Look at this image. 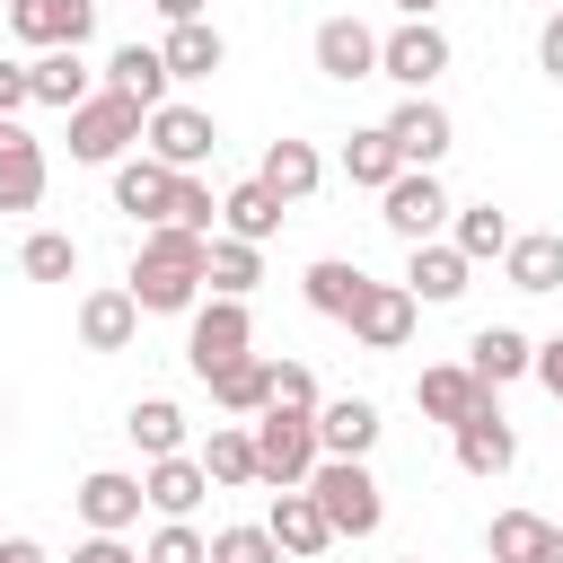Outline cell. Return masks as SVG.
<instances>
[{
    "label": "cell",
    "mask_w": 563,
    "mask_h": 563,
    "mask_svg": "<svg viewBox=\"0 0 563 563\" xmlns=\"http://www.w3.org/2000/svg\"><path fill=\"white\" fill-rule=\"evenodd\" d=\"M202 264H211V238L158 220V229H141V246H132V282H123V290L141 299V317H194V299H202Z\"/></svg>",
    "instance_id": "6da1fadb"
},
{
    "label": "cell",
    "mask_w": 563,
    "mask_h": 563,
    "mask_svg": "<svg viewBox=\"0 0 563 563\" xmlns=\"http://www.w3.org/2000/svg\"><path fill=\"white\" fill-rule=\"evenodd\" d=\"M317 457H325L317 413H299V405H264V413H255V466H264V484H273V493L308 484V475H317Z\"/></svg>",
    "instance_id": "7a4b0ae2"
},
{
    "label": "cell",
    "mask_w": 563,
    "mask_h": 563,
    "mask_svg": "<svg viewBox=\"0 0 563 563\" xmlns=\"http://www.w3.org/2000/svg\"><path fill=\"white\" fill-rule=\"evenodd\" d=\"M308 493H317V510L334 519V537H378V519H387V501H378V475H369L361 457H317Z\"/></svg>",
    "instance_id": "3957f363"
},
{
    "label": "cell",
    "mask_w": 563,
    "mask_h": 563,
    "mask_svg": "<svg viewBox=\"0 0 563 563\" xmlns=\"http://www.w3.org/2000/svg\"><path fill=\"white\" fill-rule=\"evenodd\" d=\"M141 123H150V106L97 88L88 106H70V158H79V167H114V158L141 141Z\"/></svg>",
    "instance_id": "277c9868"
},
{
    "label": "cell",
    "mask_w": 563,
    "mask_h": 563,
    "mask_svg": "<svg viewBox=\"0 0 563 563\" xmlns=\"http://www.w3.org/2000/svg\"><path fill=\"white\" fill-rule=\"evenodd\" d=\"M255 352V317H246V299H194V325H185V361H194V378H211V369H229V361H246Z\"/></svg>",
    "instance_id": "5b68a950"
},
{
    "label": "cell",
    "mask_w": 563,
    "mask_h": 563,
    "mask_svg": "<svg viewBox=\"0 0 563 563\" xmlns=\"http://www.w3.org/2000/svg\"><path fill=\"white\" fill-rule=\"evenodd\" d=\"M141 141H150V158H167L176 176H194V167H202V158L220 150V123H211L202 106H176V97H167V106H150Z\"/></svg>",
    "instance_id": "8992f818"
},
{
    "label": "cell",
    "mask_w": 563,
    "mask_h": 563,
    "mask_svg": "<svg viewBox=\"0 0 563 563\" xmlns=\"http://www.w3.org/2000/svg\"><path fill=\"white\" fill-rule=\"evenodd\" d=\"M449 211H457V202L440 194V176H431V167H405V176H396V185L378 194V220H387V229H396L405 246L440 238V229H449Z\"/></svg>",
    "instance_id": "52a82bcc"
},
{
    "label": "cell",
    "mask_w": 563,
    "mask_h": 563,
    "mask_svg": "<svg viewBox=\"0 0 563 563\" xmlns=\"http://www.w3.org/2000/svg\"><path fill=\"white\" fill-rule=\"evenodd\" d=\"M440 70H449V35H440L431 18H405L396 35H378V79H396V88L422 97Z\"/></svg>",
    "instance_id": "ba28073f"
},
{
    "label": "cell",
    "mask_w": 563,
    "mask_h": 563,
    "mask_svg": "<svg viewBox=\"0 0 563 563\" xmlns=\"http://www.w3.org/2000/svg\"><path fill=\"white\" fill-rule=\"evenodd\" d=\"M413 317H422V299H413L405 282H369V299L352 308V343H369V352H405V343H413Z\"/></svg>",
    "instance_id": "9c48e42d"
},
{
    "label": "cell",
    "mask_w": 563,
    "mask_h": 563,
    "mask_svg": "<svg viewBox=\"0 0 563 563\" xmlns=\"http://www.w3.org/2000/svg\"><path fill=\"white\" fill-rule=\"evenodd\" d=\"M97 26V0H9V35L53 53V44H88Z\"/></svg>",
    "instance_id": "30bf717a"
},
{
    "label": "cell",
    "mask_w": 563,
    "mask_h": 563,
    "mask_svg": "<svg viewBox=\"0 0 563 563\" xmlns=\"http://www.w3.org/2000/svg\"><path fill=\"white\" fill-rule=\"evenodd\" d=\"M114 211H132L141 229H158L176 211V167L167 158H114Z\"/></svg>",
    "instance_id": "8fae6325"
},
{
    "label": "cell",
    "mask_w": 563,
    "mask_h": 563,
    "mask_svg": "<svg viewBox=\"0 0 563 563\" xmlns=\"http://www.w3.org/2000/svg\"><path fill=\"white\" fill-rule=\"evenodd\" d=\"M387 132H396V150H405V167H440V158H449V141H457V123H449V106H431V97H405V106L387 114Z\"/></svg>",
    "instance_id": "7c38bea8"
},
{
    "label": "cell",
    "mask_w": 563,
    "mask_h": 563,
    "mask_svg": "<svg viewBox=\"0 0 563 563\" xmlns=\"http://www.w3.org/2000/svg\"><path fill=\"white\" fill-rule=\"evenodd\" d=\"M413 405H422L431 422H449V431H457L475 405H493V387H484L466 361H440V369H422V378H413Z\"/></svg>",
    "instance_id": "4fadbf2b"
},
{
    "label": "cell",
    "mask_w": 563,
    "mask_h": 563,
    "mask_svg": "<svg viewBox=\"0 0 563 563\" xmlns=\"http://www.w3.org/2000/svg\"><path fill=\"white\" fill-rule=\"evenodd\" d=\"M510 457H519V431L501 422V405H475V413L457 422V466L493 484V475H510Z\"/></svg>",
    "instance_id": "5bb4252c"
},
{
    "label": "cell",
    "mask_w": 563,
    "mask_h": 563,
    "mask_svg": "<svg viewBox=\"0 0 563 563\" xmlns=\"http://www.w3.org/2000/svg\"><path fill=\"white\" fill-rule=\"evenodd\" d=\"M70 501H79V519H88V528H106V537H123V528H132V519L150 510L141 475H114V466H97V475H88V484H79Z\"/></svg>",
    "instance_id": "9a60e30c"
},
{
    "label": "cell",
    "mask_w": 563,
    "mask_h": 563,
    "mask_svg": "<svg viewBox=\"0 0 563 563\" xmlns=\"http://www.w3.org/2000/svg\"><path fill=\"white\" fill-rule=\"evenodd\" d=\"M317 70L343 79V88H352V79H378V35H369L361 18H325V26H317Z\"/></svg>",
    "instance_id": "2e32d148"
},
{
    "label": "cell",
    "mask_w": 563,
    "mask_h": 563,
    "mask_svg": "<svg viewBox=\"0 0 563 563\" xmlns=\"http://www.w3.org/2000/svg\"><path fill=\"white\" fill-rule=\"evenodd\" d=\"M26 79H35V106H53V114H70V106H88V97H97V70L79 62V44L35 53V62H26Z\"/></svg>",
    "instance_id": "e0dca14e"
},
{
    "label": "cell",
    "mask_w": 563,
    "mask_h": 563,
    "mask_svg": "<svg viewBox=\"0 0 563 563\" xmlns=\"http://www.w3.org/2000/svg\"><path fill=\"white\" fill-rule=\"evenodd\" d=\"M264 528H273V545H282V554H325V545H334V519L317 510V493H308V484L273 493V519H264Z\"/></svg>",
    "instance_id": "ac0fdd59"
},
{
    "label": "cell",
    "mask_w": 563,
    "mask_h": 563,
    "mask_svg": "<svg viewBox=\"0 0 563 563\" xmlns=\"http://www.w3.org/2000/svg\"><path fill=\"white\" fill-rule=\"evenodd\" d=\"M44 202V141L0 123V211H35Z\"/></svg>",
    "instance_id": "d6986e66"
},
{
    "label": "cell",
    "mask_w": 563,
    "mask_h": 563,
    "mask_svg": "<svg viewBox=\"0 0 563 563\" xmlns=\"http://www.w3.org/2000/svg\"><path fill=\"white\" fill-rule=\"evenodd\" d=\"M466 273H475V264H466L449 238H422V246L405 255V290H413V299H431V308H449V299L466 290Z\"/></svg>",
    "instance_id": "ffe728a7"
},
{
    "label": "cell",
    "mask_w": 563,
    "mask_h": 563,
    "mask_svg": "<svg viewBox=\"0 0 563 563\" xmlns=\"http://www.w3.org/2000/svg\"><path fill=\"white\" fill-rule=\"evenodd\" d=\"M299 290H308V308H317V317L352 325V308L369 299V273H361V264H343V255H317V264L299 273Z\"/></svg>",
    "instance_id": "44dd1931"
},
{
    "label": "cell",
    "mask_w": 563,
    "mask_h": 563,
    "mask_svg": "<svg viewBox=\"0 0 563 563\" xmlns=\"http://www.w3.org/2000/svg\"><path fill=\"white\" fill-rule=\"evenodd\" d=\"M141 493H150V510L158 519H194V501L211 493V475H202V457H150V475H141Z\"/></svg>",
    "instance_id": "7402d4cb"
},
{
    "label": "cell",
    "mask_w": 563,
    "mask_h": 563,
    "mask_svg": "<svg viewBox=\"0 0 563 563\" xmlns=\"http://www.w3.org/2000/svg\"><path fill=\"white\" fill-rule=\"evenodd\" d=\"M282 211H290V202H282L264 176H246V185H229V194H220V229H229V238H246V246H264V238L282 229Z\"/></svg>",
    "instance_id": "603a6c76"
},
{
    "label": "cell",
    "mask_w": 563,
    "mask_h": 563,
    "mask_svg": "<svg viewBox=\"0 0 563 563\" xmlns=\"http://www.w3.org/2000/svg\"><path fill=\"white\" fill-rule=\"evenodd\" d=\"M132 334H141V299L132 290H88L79 299V343L88 352H123Z\"/></svg>",
    "instance_id": "cb8c5ba5"
},
{
    "label": "cell",
    "mask_w": 563,
    "mask_h": 563,
    "mask_svg": "<svg viewBox=\"0 0 563 563\" xmlns=\"http://www.w3.org/2000/svg\"><path fill=\"white\" fill-rule=\"evenodd\" d=\"M466 369H475L484 387H510V378H528V369H537V343H528L519 325H484V334L466 343Z\"/></svg>",
    "instance_id": "d4e9b609"
},
{
    "label": "cell",
    "mask_w": 563,
    "mask_h": 563,
    "mask_svg": "<svg viewBox=\"0 0 563 563\" xmlns=\"http://www.w3.org/2000/svg\"><path fill=\"white\" fill-rule=\"evenodd\" d=\"M202 387H211V405H220V413H238V422H255V413L273 405V361H255V352H246V361H229V369H211Z\"/></svg>",
    "instance_id": "484cf974"
},
{
    "label": "cell",
    "mask_w": 563,
    "mask_h": 563,
    "mask_svg": "<svg viewBox=\"0 0 563 563\" xmlns=\"http://www.w3.org/2000/svg\"><path fill=\"white\" fill-rule=\"evenodd\" d=\"M317 440H325V457H369V440H378V405H369V396H334V405H317Z\"/></svg>",
    "instance_id": "4316f807"
},
{
    "label": "cell",
    "mask_w": 563,
    "mask_h": 563,
    "mask_svg": "<svg viewBox=\"0 0 563 563\" xmlns=\"http://www.w3.org/2000/svg\"><path fill=\"white\" fill-rule=\"evenodd\" d=\"M501 273H510V290H563V229H528V238H510Z\"/></svg>",
    "instance_id": "83f0119b"
},
{
    "label": "cell",
    "mask_w": 563,
    "mask_h": 563,
    "mask_svg": "<svg viewBox=\"0 0 563 563\" xmlns=\"http://www.w3.org/2000/svg\"><path fill=\"white\" fill-rule=\"evenodd\" d=\"M106 88L132 97V106H167V53H158V44H123V53L106 62Z\"/></svg>",
    "instance_id": "f1b7e54d"
},
{
    "label": "cell",
    "mask_w": 563,
    "mask_h": 563,
    "mask_svg": "<svg viewBox=\"0 0 563 563\" xmlns=\"http://www.w3.org/2000/svg\"><path fill=\"white\" fill-rule=\"evenodd\" d=\"M343 176H352V185H369V194H387V185L405 176V150H396V132H387V123L352 132V141H343Z\"/></svg>",
    "instance_id": "f546056e"
},
{
    "label": "cell",
    "mask_w": 563,
    "mask_h": 563,
    "mask_svg": "<svg viewBox=\"0 0 563 563\" xmlns=\"http://www.w3.org/2000/svg\"><path fill=\"white\" fill-rule=\"evenodd\" d=\"M202 475H211V484H264V466H255V422H211Z\"/></svg>",
    "instance_id": "4dcf8cb0"
},
{
    "label": "cell",
    "mask_w": 563,
    "mask_h": 563,
    "mask_svg": "<svg viewBox=\"0 0 563 563\" xmlns=\"http://www.w3.org/2000/svg\"><path fill=\"white\" fill-rule=\"evenodd\" d=\"M158 53H167V79H211L229 44H220V26H211V18H185V26H167V44H158Z\"/></svg>",
    "instance_id": "1f68e13d"
},
{
    "label": "cell",
    "mask_w": 563,
    "mask_h": 563,
    "mask_svg": "<svg viewBox=\"0 0 563 563\" xmlns=\"http://www.w3.org/2000/svg\"><path fill=\"white\" fill-rule=\"evenodd\" d=\"M255 176H264V185H273V194H282V202H308V194H317V185H325V158H317V150H308V141H273V150H264V167H255Z\"/></svg>",
    "instance_id": "d6a6232c"
},
{
    "label": "cell",
    "mask_w": 563,
    "mask_h": 563,
    "mask_svg": "<svg viewBox=\"0 0 563 563\" xmlns=\"http://www.w3.org/2000/svg\"><path fill=\"white\" fill-rule=\"evenodd\" d=\"M510 238H519V229H510L493 202H475V211H449V246H457L466 264H484V255H510Z\"/></svg>",
    "instance_id": "836d02e7"
},
{
    "label": "cell",
    "mask_w": 563,
    "mask_h": 563,
    "mask_svg": "<svg viewBox=\"0 0 563 563\" xmlns=\"http://www.w3.org/2000/svg\"><path fill=\"white\" fill-rule=\"evenodd\" d=\"M202 282H211L220 299H246V290L264 282V255H255L246 238H229V229H220V238H211V264H202Z\"/></svg>",
    "instance_id": "e575fe53"
},
{
    "label": "cell",
    "mask_w": 563,
    "mask_h": 563,
    "mask_svg": "<svg viewBox=\"0 0 563 563\" xmlns=\"http://www.w3.org/2000/svg\"><path fill=\"white\" fill-rule=\"evenodd\" d=\"M123 431H132L141 457H176V449H185V413H176L167 396H141V405L123 413Z\"/></svg>",
    "instance_id": "d590c367"
},
{
    "label": "cell",
    "mask_w": 563,
    "mask_h": 563,
    "mask_svg": "<svg viewBox=\"0 0 563 563\" xmlns=\"http://www.w3.org/2000/svg\"><path fill=\"white\" fill-rule=\"evenodd\" d=\"M18 273H26V282H79V238L35 229V238L18 246Z\"/></svg>",
    "instance_id": "8d00e7d4"
},
{
    "label": "cell",
    "mask_w": 563,
    "mask_h": 563,
    "mask_svg": "<svg viewBox=\"0 0 563 563\" xmlns=\"http://www.w3.org/2000/svg\"><path fill=\"white\" fill-rule=\"evenodd\" d=\"M545 537H554V519H537V510H501L484 545H493V563H537V554H545Z\"/></svg>",
    "instance_id": "74e56055"
},
{
    "label": "cell",
    "mask_w": 563,
    "mask_h": 563,
    "mask_svg": "<svg viewBox=\"0 0 563 563\" xmlns=\"http://www.w3.org/2000/svg\"><path fill=\"white\" fill-rule=\"evenodd\" d=\"M176 229H194V238H220V194L202 185V176H176V211H167Z\"/></svg>",
    "instance_id": "f35d334b"
},
{
    "label": "cell",
    "mask_w": 563,
    "mask_h": 563,
    "mask_svg": "<svg viewBox=\"0 0 563 563\" xmlns=\"http://www.w3.org/2000/svg\"><path fill=\"white\" fill-rule=\"evenodd\" d=\"M141 563H211V537H202L194 519H167V528L141 545Z\"/></svg>",
    "instance_id": "ab89813d"
},
{
    "label": "cell",
    "mask_w": 563,
    "mask_h": 563,
    "mask_svg": "<svg viewBox=\"0 0 563 563\" xmlns=\"http://www.w3.org/2000/svg\"><path fill=\"white\" fill-rule=\"evenodd\" d=\"M211 563H282V545H273V528H220Z\"/></svg>",
    "instance_id": "60d3db41"
},
{
    "label": "cell",
    "mask_w": 563,
    "mask_h": 563,
    "mask_svg": "<svg viewBox=\"0 0 563 563\" xmlns=\"http://www.w3.org/2000/svg\"><path fill=\"white\" fill-rule=\"evenodd\" d=\"M273 405H299V413H317V378H308L299 361H273Z\"/></svg>",
    "instance_id": "b9f144b4"
},
{
    "label": "cell",
    "mask_w": 563,
    "mask_h": 563,
    "mask_svg": "<svg viewBox=\"0 0 563 563\" xmlns=\"http://www.w3.org/2000/svg\"><path fill=\"white\" fill-rule=\"evenodd\" d=\"M18 106H35V79H26V62H0V123H9Z\"/></svg>",
    "instance_id": "7bdbcfd3"
},
{
    "label": "cell",
    "mask_w": 563,
    "mask_h": 563,
    "mask_svg": "<svg viewBox=\"0 0 563 563\" xmlns=\"http://www.w3.org/2000/svg\"><path fill=\"white\" fill-rule=\"evenodd\" d=\"M70 563H141V554H132L123 537H106V528H97L88 545H70Z\"/></svg>",
    "instance_id": "ee69618b"
},
{
    "label": "cell",
    "mask_w": 563,
    "mask_h": 563,
    "mask_svg": "<svg viewBox=\"0 0 563 563\" xmlns=\"http://www.w3.org/2000/svg\"><path fill=\"white\" fill-rule=\"evenodd\" d=\"M537 70H545V79H563V9L537 26Z\"/></svg>",
    "instance_id": "f6af8a7d"
},
{
    "label": "cell",
    "mask_w": 563,
    "mask_h": 563,
    "mask_svg": "<svg viewBox=\"0 0 563 563\" xmlns=\"http://www.w3.org/2000/svg\"><path fill=\"white\" fill-rule=\"evenodd\" d=\"M537 378H545V396L563 405V334H545V343H537Z\"/></svg>",
    "instance_id": "bcb514c9"
},
{
    "label": "cell",
    "mask_w": 563,
    "mask_h": 563,
    "mask_svg": "<svg viewBox=\"0 0 563 563\" xmlns=\"http://www.w3.org/2000/svg\"><path fill=\"white\" fill-rule=\"evenodd\" d=\"M150 9H158L167 26H185V18H211V0H150Z\"/></svg>",
    "instance_id": "7dc6e473"
},
{
    "label": "cell",
    "mask_w": 563,
    "mask_h": 563,
    "mask_svg": "<svg viewBox=\"0 0 563 563\" xmlns=\"http://www.w3.org/2000/svg\"><path fill=\"white\" fill-rule=\"evenodd\" d=\"M0 563H44V545L35 537H0Z\"/></svg>",
    "instance_id": "c3c4849f"
},
{
    "label": "cell",
    "mask_w": 563,
    "mask_h": 563,
    "mask_svg": "<svg viewBox=\"0 0 563 563\" xmlns=\"http://www.w3.org/2000/svg\"><path fill=\"white\" fill-rule=\"evenodd\" d=\"M537 563H563V528H554V537H545V554H537Z\"/></svg>",
    "instance_id": "681fc988"
},
{
    "label": "cell",
    "mask_w": 563,
    "mask_h": 563,
    "mask_svg": "<svg viewBox=\"0 0 563 563\" xmlns=\"http://www.w3.org/2000/svg\"><path fill=\"white\" fill-rule=\"evenodd\" d=\"M396 9H405V18H431V9H440V0H396Z\"/></svg>",
    "instance_id": "f907efd6"
},
{
    "label": "cell",
    "mask_w": 563,
    "mask_h": 563,
    "mask_svg": "<svg viewBox=\"0 0 563 563\" xmlns=\"http://www.w3.org/2000/svg\"><path fill=\"white\" fill-rule=\"evenodd\" d=\"M554 528H563V519H554Z\"/></svg>",
    "instance_id": "816d5d0a"
},
{
    "label": "cell",
    "mask_w": 563,
    "mask_h": 563,
    "mask_svg": "<svg viewBox=\"0 0 563 563\" xmlns=\"http://www.w3.org/2000/svg\"><path fill=\"white\" fill-rule=\"evenodd\" d=\"M0 422H9V413H0Z\"/></svg>",
    "instance_id": "f5cc1de1"
},
{
    "label": "cell",
    "mask_w": 563,
    "mask_h": 563,
    "mask_svg": "<svg viewBox=\"0 0 563 563\" xmlns=\"http://www.w3.org/2000/svg\"><path fill=\"white\" fill-rule=\"evenodd\" d=\"M554 9H563V0H554Z\"/></svg>",
    "instance_id": "db71d44e"
},
{
    "label": "cell",
    "mask_w": 563,
    "mask_h": 563,
    "mask_svg": "<svg viewBox=\"0 0 563 563\" xmlns=\"http://www.w3.org/2000/svg\"><path fill=\"white\" fill-rule=\"evenodd\" d=\"M0 9H9V0H0Z\"/></svg>",
    "instance_id": "11a10c76"
}]
</instances>
